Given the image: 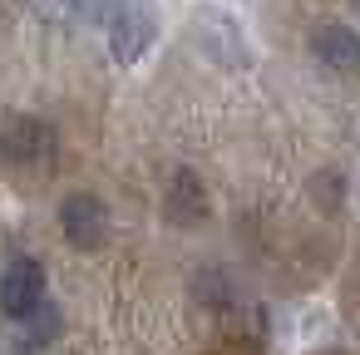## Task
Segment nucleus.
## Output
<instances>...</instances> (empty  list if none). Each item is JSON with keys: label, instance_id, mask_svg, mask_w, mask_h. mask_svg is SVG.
<instances>
[{"label": "nucleus", "instance_id": "nucleus-7", "mask_svg": "<svg viewBox=\"0 0 360 355\" xmlns=\"http://www.w3.org/2000/svg\"><path fill=\"white\" fill-rule=\"evenodd\" d=\"M55 335H60V311L40 301V306L20 321V330H15V350H45Z\"/></svg>", "mask_w": 360, "mask_h": 355}, {"label": "nucleus", "instance_id": "nucleus-8", "mask_svg": "<svg viewBox=\"0 0 360 355\" xmlns=\"http://www.w3.org/2000/svg\"><path fill=\"white\" fill-rule=\"evenodd\" d=\"M40 6V15H50V20H75L79 15V0H35Z\"/></svg>", "mask_w": 360, "mask_h": 355}, {"label": "nucleus", "instance_id": "nucleus-4", "mask_svg": "<svg viewBox=\"0 0 360 355\" xmlns=\"http://www.w3.org/2000/svg\"><path fill=\"white\" fill-rule=\"evenodd\" d=\"M40 301H45V266L35 257H15L0 276V311L11 321H25Z\"/></svg>", "mask_w": 360, "mask_h": 355}, {"label": "nucleus", "instance_id": "nucleus-3", "mask_svg": "<svg viewBox=\"0 0 360 355\" xmlns=\"http://www.w3.org/2000/svg\"><path fill=\"white\" fill-rule=\"evenodd\" d=\"M60 227H65L70 247L99 252L104 237H109V207H104L94 193H70V198L60 202Z\"/></svg>", "mask_w": 360, "mask_h": 355}, {"label": "nucleus", "instance_id": "nucleus-5", "mask_svg": "<svg viewBox=\"0 0 360 355\" xmlns=\"http://www.w3.org/2000/svg\"><path fill=\"white\" fill-rule=\"evenodd\" d=\"M311 50H316V60H321L326 70H335V75H360V30H350V25H321V30L311 35Z\"/></svg>", "mask_w": 360, "mask_h": 355}, {"label": "nucleus", "instance_id": "nucleus-6", "mask_svg": "<svg viewBox=\"0 0 360 355\" xmlns=\"http://www.w3.org/2000/svg\"><path fill=\"white\" fill-rule=\"evenodd\" d=\"M168 217H173L178 227H193V222L207 217V193H202V178H198V173H188V168L173 173V188H168Z\"/></svg>", "mask_w": 360, "mask_h": 355}, {"label": "nucleus", "instance_id": "nucleus-1", "mask_svg": "<svg viewBox=\"0 0 360 355\" xmlns=\"http://www.w3.org/2000/svg\"><path fill=\"white\" fill-rule=\"evenodd\" d=\"M0 148H6V163L20 173H50L60 158V138L45 119H11L6 134H0Z\"/></svg>", "mask_w": 360, "mask_h": 355}, {"label": "nucleus", "instance_id": "nucleus-2", "mask_svg": "<svg viewBox=\"0 0 360 355\" xmlns=\"http://www.w3.org/2000/svg\"><path fill=\"white\" fill-rule=\"evenodd\" d=\"M104 25H109V55H114L119 65H139L143 50H148L153 35H158V20H153V11L143 6V0H124V6H119Z\"/></svg>", "mask_w": 360, "mask_h": 355}]
</instances>
